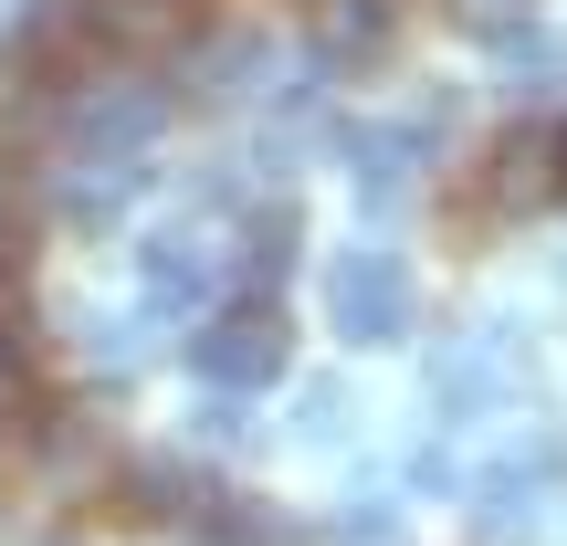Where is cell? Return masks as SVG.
I'll return each mask as SVG.
<instances>
[{
  "instance_id": "4",
  "label": "cell",
  "mask_w": 567,
  "mask_h": 546,
  "mask_svg": "<svg viewBox=\"0 0 567 546\" xmlns=\"http://www.w3.org/2000/svg\"><path fill=\"white\" fill-rule=\"evenodd\" d=\"M105 53H116V42H105L95 0H32V21H21V42H11V84L21 95H74Z\"/></svg>"
},
{
  "instance_id": "9",
  "label": "cell",
  "mask_w": 567,
  "mask_h": 546,
  "mask_svg": "<svg viewBox=\"0 0 567 546\" xmlns=\"http://www.w3.org/2000/svg\"><path fill=\"white\" fill-rule=\"evenodd\" d=\"M431 126H442V105H421V126H358V137H347V158H358V200H368V210H389V200H410V189H421Z\"/></svg>"
},
{
  "instance_id": "10",
  "label": "cell",
  "mask_w": 567,
  "mask_h": 546,
  "mask_svg": "<svg viewBox=\"0 0 567 546\" xmlns=\"http://www.w3.org/2000/svg\"><path fill=\"white\" fill-rule=\"evenodd\" d=\"M189 546H305V515L274 505V494H243V484H210L189 505Z\"/></svg>"
},
{
  "instance_id": "20",
  "label": "cell",
  "mask_w": 567,
  "mask_h": 546,
  "mask_svg": "<svg viewBox=\"0 0 567 546\" xmlns=\"http://www.w3.org/2000/svg\"><path fill=\"white\" fill-rule=\"evenodd\" d=\"M0 326H32V243H0Z\"/></svg>"
},
{
  "instance_id": "13",
  "label": "cell",
  "mask_w": 567,
  "mask_h": 546,
  "mask_svg": "<svg viewBox=\"0 0 567 546\" xmlns=\"http://www.w3.org/2000/svg\"><path fill=\"white\" fill-rule=\"evenodd\" d=\"M231 243H243V253H221V264L243 274L252 295H284V274H295V243H305V222H295L284 200H274V210H252V222L231 231Z\"/></svg>"
},
{
  "instance_id": "17",
  "label": "cell",
  "mask_w": 567,
  "mask_h": 546,
  "mask_svg": "<svg viewBox=\"0 0 567 546\" xmlns=\"http://www.w3.org/2000/svg\"><path fill=\"white\" fill-rule=\"evenodd\" d=\"M337 536L347 546H400V494H379V484L347 494V505H337Z\"/></svg>"
},
{
  "instance_id": "6",
  "label": "cell",
  "mask_w": 567,
  "mask_h": 546,
  "mask_svg": "<svg viewBox=\"0 0 567 546\" xmlns=\"http://www.w3.org/2000/svg\"><path fill=\"white\" fill-rule=\"evenodd\" d=\"M526 379H536V337L515 316H473L463 337L442 347V368H431L442 410H494V400H515Z\"/></svg>"
},
{
  "instance_id": "15",
  "label": "cell",
  "mask_w": 567,
  "mask_h": 546,
  "mask_svg": "<svg viewBox=\"0 0 567 546\" xmlns=\"http://www.w3.org/2000/svg\"><path fill=\"white\" fill-rule=\"evenodd\" d=\"M0 421H42V358L21 326H0Z\"/></svg>"
},
{
  "instance_id": "11",
  "label": "cell",
  "mask_w": 567,
  "mask_h": 546,
  "mask_svg": "<svg viewBox=\"0 0 567 546\" xmlns=\"http://www.w3.org/2000/svg\"><path fill=\"white\" fill-rule=\"evenodd\" d=\"M179 63H189V95L200 105H231V95H264L274 84V42L264 32H189Z\"/></svg>"
},
{
  "instance_id": "2",
  "label": "cell",
  "mask_w": 567,
  "mask_h": 546,
  "mask_svg": "<svg viewBox=\"0 0 567 546\" xmlns=\"http://www.w3.org/2000/svg\"><path fill=\"white\" fill-rule=\"evenodd\" d=\"M410 316H421V284L389 243H347L337 264H326V326H337L347 347H400Z\"/></svg>"
},
{
  "instance_id": "18",
  "label": "cell",
  "mask_w": 567,
  "mask_h": 546,
  "mask_svg": "<svg viewBox=\"0 0 567 546\" xmlns=\"http://www.w3.org/2000/svg\"><path fill=\"white\" fill-rule=\"evenodd\" d=\"M347 410H358V400H347V379H316L295 400V431H305V442H347Z\"/></svg>"
},
{
  "instance_id": "7",
  "label": "cell",
  "mask_w": 567,
  "mask_h": 546,
  "mask_svg": "<svg viewBox=\"0 0 567 546\" xmlns=\"http://www.w3.org/2000/svg\"><path fill=\"white\" fill-rule=\"evenodd\" d=\"M547 526H557V463L547 452H515V463H494L473 484V536L484 546H536Z\"/></svg>"
},
{
  "instance_id": "19",
  "label": "cell",
  "mask_w": 567,
  "mask_h": 546,
  "mask_svg": "<svg viewBox=\"0 0 567 546\" xmlns=\"http://www.w3.org/2000/svg\"><path fill=\"white\" fill-rule=\"evenodd\" d=\"M84 358H95V368H137V358H147V337H137L126 316H84Z\"/></svg>"
},
{
  "instance_id": "3",
  "label": "cell",
  "mask_w": 567,
  "mask_h": 546,
  "mask_svg": "<svg viewBox=\"0 0 567 546\" xmlns=\"http://www.w3.org/2000/svg\"><path fill=\"white\" fill-rule=\"evenodd\" d=\"M567 200V126L557 116H515L484 147V210L494 222H547Z\"/></svg>"
},
{
  "instance_id": "12",
  "label": "cell",
  "mask_w": 567,
  "mask_h": 546,
  "mask_svg": "<svg viewBox=\"0 0 567 546\" xmlns=\"http://www.w3.org/2000/svg\"><path fill=\"white\" fill-rule=\"evenodd\" d=\"M200 473H189V463H126L116 473V515H126V526H189V505H200Z\"/></svg>"
},
{
  "instance_id": "14",
  "label": "cell",
  "mask_w": 567,
  "mask_h": 546,
  "mask_svg": "<svg viewBox=\"0 0 567 546\" xmlns=\"http://www.w3.org/2000/svg\"><path fill=\"white\" fill-rule=\"evenodd\" d=\"M105 11V42H147V53H179L200 32V0H95Z\"/></svg>"
},
{
  "instance_id": "8",
  "label": "cell",
  "mask_w": 567,
  "mask_h": 546,
  "mask_svg": "<svg viewBox=\"0 0 567 546\" xmlns=\"http://www.w3.org/2000/svg\"><path fill=\"white\" fill-rule=\"evenodd\" d=\"M221 253L231 243H210L200 222L147 231V243H137V295L158 305V316H189V305H210V284H221Z\"/></svg>"
},
{
  "instance_id": "5",
  "label": "cell",
  "mask_w": 567,
  "mask_h": 546,
  "mask_svg": "<svg viewBox=\"0 0 567 546\" xmlns=\"http://www.w3.org/2000/svg\"><path fill=\"white\" fill-rule=\"evenodd\" d=\"M284 358H295V326H284V305H274V295L231 305V316H210L200 337H189V368H200V389H243V400L284 379Z\"/></svg>"
},
{
  "instance_id": "16",
  "label": "cell",
  "mask_w": 567,
  "mask_h": 546,
  "mask_svg": "<svg viewBox=\"0 0 567 546\" xmlns=\"http://www.w3.org/2000/svg\"><path fill=\"white\" fill-rule=\"evenodd\" d=\"M42 463H53V484H105V431H95V421L42 431Z\"/></svg>"
},
{
  "instance_id": "1",
  "label": "cell",
  "mask_w": 567,
  "mask_h": 546,
  "mask_svg": "<svg viewBox=\"0 0 567 546\" xmlns=\"http://www.w3.org/2000/svg\"><path fill=\"white\" fill-rule=\"evenodd\" d=\"M168 126V95L147 74H84L63 95V158H105V168H147Z\"/></svg>"
}]
</instances>
